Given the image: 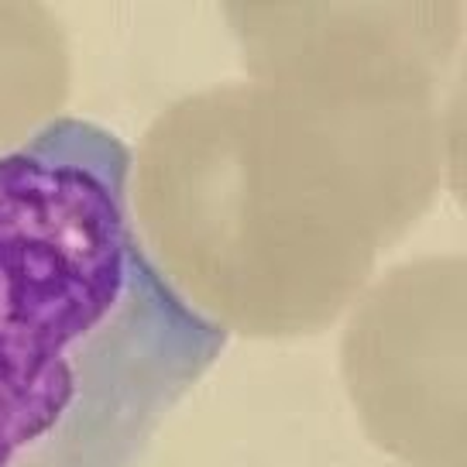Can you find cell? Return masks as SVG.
<instances>
[{"label": "cell", "mask_w": 467, "mask_h": 467, "mask_svg": "<svg viewBox=\"0 0 467 467\" xmlns=\"http://www.w3.org/2000/svg\"><path fill=\"white\" fill-rule=\"evenodd\" d=\"M451 117L437 97L206 87L141 138L134 227L169 285L223 334L313 337L430 213L443 175L461 172Z\"/></svg>", "instance_id": "1"}, {"label": "cell", "mask_w": 467, "mask_h": 467, "mask_svg": "<svg viewBox=\"0 0 467 467\" xmlns=\"http://www.w3.org/2000/svg\"><path fill=\"white\" fill-rule=\"evenodd\" d=\"M131 148L62 117L0 159V467H141L227 334L131 213Z\"/></svg>", "instance_id": "2"}, {"label": "cell", "mask_w": 467, "mask_h": 467, "mask_svg": "<svg viewBox=\"0 0 467 467\" xmlns=\"http://www.w3.org/2000/svg\"><path fill=\"white\" fill-rule=\"evenodd\" d=\"M467 265H395L348 309L340 375L368 440L406 467H467Z\"/></svg>", "instance_id": "3"}, {"label": "cell", "mask_w": 467, "mask_h": 467, "mask_svg": "<svg viewBox=\"0 0 467 467\" xmlns=\"http://www.w3.org/2000/svg\"><path fill=\"white\" fill-rule=\"evenodd\" d=\"M254 83L334 100L437 97L461 48V4H231Z\"/></svg>", "instance_id": "4"}, {"label": "cell", "mask_w": 467, "mask_h": 467, "mask_svg": "<svg viewBox=\"0 0 467 467\" xmlns=\"http://www.w3.org/2000/svg\"><path fill=\"white\" fill-rule=\"evenodd\" d=\"M73 89L66 28L42 4H0V159L62 120Z\"/></svg>", "instance_id": "5"}]
</instances>
